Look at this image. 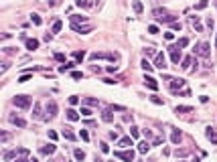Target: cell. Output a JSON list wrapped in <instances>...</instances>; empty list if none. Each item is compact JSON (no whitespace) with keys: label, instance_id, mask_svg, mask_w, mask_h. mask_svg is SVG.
Returning <instances> with one entry per match:
<instances>
[{"label":"cell","instance_id":"cell-27","mask_svg":"<svg viewBox=\"0 0 217 162\" xmlns=\"http://www.w3.org/2000/svg\"><path fill=\"white\" fill-rule=\"evenodd\" d=\"M134 10H136V12H138V14H140V12H142V4H140V2H138V0H136V2H134Z\"/></svg>","mask_w":217,"mask_h":162},{"label":"cell","instance_id":"cell-29","mask_svg":"<svg viewBox=\"0 0 217 162\" xmlns=\"http://www.w3.org/2000/svg\"><path fill=\"white\" fill-rule=\"evenodd\" d=\"M73 57H75V59H77V61H81V59H83V57H85V53H83V51H77V53H75V55H73Z\"/></svg>","mask_w":217,"mask_h":162},{"label":"cell","instance_id":"cell-22","mask_svg":"<svg viewBox=\"0 0 217 162\" xmlns=\"http://www.w3.org/2000/svg\"><path fill=\"white\" fill-rule=\"evenodd\" d=\"M75 158H77V160L81 162L83 158H85V152H83V150H75Z\"/></svg>","mask_w":217,"mask_h":162},{"label":"cell","instance_id":"cell-18","mask_svg":"<svg viewBox=\"0 0 217 162\" xmlns=\"http://www.w3.org/2000/svg\"><path fill=\"white\" fill-rule=\"evenodd\" d=\"M73 67H75V63H65V65H61V67H59V71H61V73H65V71H69V69H73Z\"/></svg>","mask_w":217,"mask_h":162},{"label":"cell","instance_id":"cell-44","mask_svg":"<svg viewBox=\"0 0 217 162\" xmlns=\"http://www.w3.org/2000/svg\"><path fill=\"white\" fill-rule=\"evenodd\" d=\"M102 152H110V146L108 144H102Z\"/></svg>","mask_w":217,"mask_h":162},{"label":"cell","instance_id":"cell-12","mask_svg":"<svg viewBox=\"0 0 217 162\" xmlns=\"http://www.w3.org/2000/svg\"><path fill=\"white\" fill-rule=\"evenodd\" d=\"M37 47H39V40H35V39H29V40H27V49H29V51H35Z\"/></svg>","mask_w":217,"mask_h":162},{"label":"cell","instance_id":"cell-41","mask_svg":"<svg viewBox=\"0 0 217 162\" xmlns=\"http://www.w3.org/2000/svg\"><path fill=\"white\" fill-rule=\"evenodd\" d=\"M152 101H154V103H158V105L162 103V99H160V97H156V95H152Z\"/></svg>","mask_w":217,"mask_h":162},{"label":"cell","instance_id":"cell-7","mask_svg":"<svg viewBox=\"0 0 217 162\" xmlns=\"http://www.w3.org/2000/svg\"><path fill=\"white\" fill-rule=\"evenodd\" d=\"M205 136L213 142V144H217V132L213 130V128H207V132H205Z\"/></svg>","mask_w":217,"mask_h":162},{"label":"cell","instance_id":"cell-16","mask_svg":"<svg viewBox=\"0 0 217 162\" xmlns=\"http://www.w3.org/2000/svg\"><path fill=\"white\" fill-rule=\"evenodd\" d=\"M185 112H193L191 105H176V114H185Z\"/></svg>","mask_w":217,"mask_h":162},{"label":"cell","instance_id":"cell-49","mask_svg":"<svg viewBox=\"0 0 217 162\" xmlns=\"http://www.w3.org/2000/svg\"><path fill=\"white\" fill-rule=\"evenodd\" d=\"M215 47H217V40H215Z\"/></svg>","mask_w":217,"mask_h":162},{"label":"cell","instance_id":"cell-31","mask_svg":"<svg viewBox=\"0 0 217 162\" xmlns=\"http://www.w3.org/2000/svg\"><path fill=\"white\" fill-rule=\"evenodd\" d=\"M85 103H87V105H97V99H91V97H85Z\"/></svg>","mask_w":217,"mask_h":162},{"label":"cell","instance_id":"cell-11","mask_svg":"<svg viewBox=\"0 0 217 162\" xmlns=\"http://www.w3.org/2000/svg\"><path fill=\"white\" fill-rule=\"evenodd\" d=\"M10 122H12V124H16L18 128H24V126H27V122L22 120V118H16V116H10Z\"/></svg>","mask_w":217,"mask_h":162},{"label":"cell","instance_id":"cell-1","mask_svg":"<svg viewBox=\"0 0 217 162\" xmlns=\"http://www.w3.org/2000/svg\"><path fill=\"white\" fill-rule=\"evenodd\" d=\"M31 101H33V99H31L29 95H16V97H14V105H16V108H22V110H27V108L31 105Z\"/></svg>","mask_w":217,"mask_h":162},{"label":"cell","instance_id":"cell-9","mask_svg":"<svg viewBox=\"0 0 217 162\" xmlns=\"http://www.w3.org/2000/svg\"><path fill=\"white\" fill-rule=\"evenodd\" d=\"M118 146H120V148H130V146H132V138H130V136L122 138V140L118 142Z\"/></svg>","mask_w":217,"mask_h":162},{"label":"cell","instance_id":"cell-26","mask_svg":"<svg viewBox=\"0 0 217 162\" xmlns=\"http://www.w3.org/2000/svg\"><path fill=\"white\" fill-rule=\"evenodd\" d=\"M33 116H35L37 120H39V118H43V116H41V105H39V103L35 105V114H33Z\"/></svg>","mask_w":217,"mask_h":162},{"label":"cell","instance_id":"cell-46","mask_svg":"<svg viewBox=\"0 0 217 162\" xmlns=\"http://www.w3.org/2000/svg\"><path fill=\"white\" fill-rule=\"evenodd\" d=\"M164 39H167V40H173V33H164Z\"/></svg>","mask_w":217,"mask_h":162},{"label":"cell","instance_id":"cell-33","mask_svg":"<svg viewBox=\"0 0 217 162\" xmlns=\"http://www.w3.org/2000/svg\"><path fill=\"white\" fill-rule=\"evenodd\" d=\"M71 20H73V22H77V20H85V16H79V14H73V16H71Z\"/></svg>","mask_w":217,"mask_h":162},{"label":"cell","instance_id":"cell-28","mask_svg":"<svg viewBox=\"0 0 217 162\" xmlns=\"http://www.w3.org/2000/svg\"><path fill=\"white\" fill-rule=\"evenodd\" d=\"M61 31V20H57L55 24H53V33H59Z\"/></svg>","mask_w":217,"mask_h":162},{"label":"cell","instance_id":"cell-19","mask_svg":"<svg viewBox=\"0 0 217 162\" xmlns=\"http://www.w3.org/2000/svg\"><path fill=\"white\" fill-rule=\"evenodd\" d=\"M138 150H140L142 154H144V152H148V150H150V146H148V142H140V144H138Z\"/></svg>","mask_w":217,"mask_h":162},{"label":"cell","instance_id":"cell-6","mask_svg":"<svg viewBox=\"0 0 217 162\" xmlns=\"http://www.w3.org/2000/svg\"><path fill=\"white\" fill-rule=\"evenodd\" d=\"M144 83H146L150 89H158V83H156V79H152L150 75H146V77H144Z\"/></svg>","mask_w":217,"mask_h":162},{"label":"cell","instance_id":"cell-40","mask_svg":"<svg viewBox=\"0 0 217 162\" xmlns=\"http://www.w3.org/2000/svg\"><path fill=\"white\" fill-rule=\"evenodd\" d=\"M108 71H110V73H114V71H118V65H110V67H108Z\"/></svg>","mask_w":217,"mask_h":162},{"label":"cell","instance_id":"cell-30","mask_svg":"<svg viewBox=\"0 0 217 162\" xmlns=\"http://www.w3.org/2000/svg\"><path fill=\"white\" fill-rule=\"evenodd\" d=\"M69 103H71V105L79 103V97H77V95H71V97H69Z\"/></svg>","mask_w":217,"mask_h":162},{"label":"cell","instance_id":"cell-38","mask_svg":"<svg viewBox=\"0 0 217 162\" xmlns=\"http://www.w3.org/2000/svg\"><path fill=\"white\" fill-rule=\"evenodd\" d=\"M144 55H154V49H152V47H148V49H144Z\"/></svg>","mask_w":217,"mask_h":162},{"label":"cell","instance_id":"cell-3","mask_svg":"<svg viewBox=\"0 0 217 162\" xmlns=\"http://www.w3.org/2000/svg\"><path fill=\"white\" fill-rule=\"evenodd\" d=\"M195 53L201 55V57H209V43H201V45H197Z\"/></svg>","mask_w":217,"mask_h":162},{"label":"cell","instance_id":"cell-17","mask_svg":"<svg viewBox=\"0 0 217 162\" xmlns=\"http://www.w3.org/2000/svg\"><path fill=\"white\" fill-rule=\"evenodd\" d=\"M191 22H193V27H195L199 33L203 31V27H201V22H199V18H197V16H193V18H191Z\"/></svg>","mask_w":217,"mask_h":162},{"label":"cell","instance_id":"cell-10","mask_svg":"<svg viewBox=\"0 0 217 162\" xmlns=\"http://www.w3.org/2000/svg\"><path fill=\"white\" fill-rule=\"evenodd\" d=\"M47 114H49V118H53V116L57 114V103H53V101H51V103L47 105Z\"/></svg>","mask_w":217,"mask_h":162},{"label":"cell","instance_id":"cell-32","mask_svg":"<svg viewBox=\"0 0 217 162\" xmlns=\"http://www.w3.org/2000/svg\"><path fill=\"white\" fill-rule=\"evenodd\" d=\"M130 136H132V138H138V128L132 126V128H130Z\"/></svg>","mask_w":217,"mask_h":162},{"label":"cell","instance_id":"cell-21","mask_svg":"<svg viewBox=\"0 0 217 162\" xmlns=\"http://www.w3.org/2000/svg\"><path fill=\"white\" fill-rule=\"evenodd\" d=\"M207 4H209L207 0H201V2H197V4H195V8H197V10H203V8H205Z\"/></svg>","mask_w":217,"mask_h":162},{"label":"cell","instance_id":"cell-13","mask_svg":"<svg viewBox=\"0 0 217 162\" xmlns=\"http://www.w3.org/2000/svg\"><path fill=\"white\" fill-rule=\"evenodd\" d=\"M67 118H69L71 122H77L79 120V114H77L75 110H67Z\"/></svg>","mask_w":217,"mask_h":162},{"label":"cell","instance_id":"cell-39","mask_svg":"<svg viewBox=\"0 0 217 162\" xmlns=\"http://www.w3.org/2000/svg\"><path fill=\"white\" fill-rule=\"evenodd\" d=\"M83 77V73H79V71H73V79H81Z\"/></svg>","mask_w":217,"mask_h":162},{"label":"cell","instance_id":"cell-35","mask_svg":"<svg viewBox=\"0 0 217 162\" xmlns=\"http://www.w3.org/2000/svg\"><path fill=\"white\" fill-rule=\"evenodd\" d=\"M79 136H81V140H85V142L89 140V136H87V132H85V130H81V132H79Z\"/></svg>","mask_w":217,"mask_h":162},{"label":"cell","instance_id":"cell-25","mask_svg":"<svg viewBox=\"0 0 217 162\" xmlns=\"http://www.w3.org/2000/svg\"><path fill=\"white\" fill-rule=\"evenodd\" d=\"M142 69H144V71H152V65H150V63L144 59V61H142Z\"/></svg>","mask_w":217,"mask_h":162},{"label":"cell","instance_id":"cell-34","mask_svg":"<svg viewBox=\"0 0 217 162\" xmlns=\"http://www.w3.org/2000/svg\"><path fill=\"white\" fill-rule=\"evenodd\" d=\"M148 33H150V35H156V33H158V27H154V24L148 27Z\"/></svg>","mask_w":217,"mask_h":162},{"label":"cell","instance_id":"cell-4","mask_svg":"<svg viewBox=\"0 0 217 162\" xmlns=\"http://www.w3.org/2000/svg\"><path fill=\"white\" fill-rule=\"evenodd\" d=\"M116 156H118V158H122V160H126V162H132V160H134V152H132V150L116 152Z\"/></svg>","mask_w":217,"mask_h":162},{"label":"cell","instance_id":"cell-2","mask_svg":"<svg viewBox=\"0 0 217 162\" xmlns=\"http://www.w3.org/2000/svg\"><path fill=\"white\" fill-rule=\"evenodd\" d=\"M154 67H156V69H160V71H164V69H167V59H164V55H162V53H156Z\"/></svg>","mask_w":217,"mask_h":162},{"label":"cell","instance_id":"cell-47","mask_svg":"<svg viewBox=\"0 0 217 162\" xmlns=\"http://www.w3.org/2000/svg\"><path fill=\"white\" fill-rule=\"evenodd\" d=\"M14 162H29L27 158H18V160H14Z\"/></svg>","mask_w":217,"mask_h":162},{"label":"cell","instance_id":"cell-20","mask_svg":"<svg viewBox=\"0 0 217 162\" xmlns=\"http://www.w3.org/2000/svg\"><path fill=\"white\" fill-rule=\"evenodd\" d=\"M102 120H104V122H112V120H114L112 112H104V114H102Z\"/></svg>","mask_w":217,"mask_h":162},{"label":"cell","instance_id":"cell-45","mask_svg":"<svg viewBox=\"0 0 217 162\" xmlns=\"http://www.w3.org/2000/svg\"><path fill=\"white\" fill-rule=\"evenodd\" d=\"M173 29L174 31H181V22H173Z\"/></svg>","mask_w":217,"mask_h":162},{"label":"cell","instance_id":"cell-23","mask_svg":"<svg viewBox=\"0 0 217 162\" xmlns=\"http://www.w3.org/2000/svg\"><path fill=\"white\" fill-rule=\"evenodd\" d=\"M187 45H189V39H181V40H178V43H176V45H174V47H178V49H183V47H187Z\"/></svg>","mask_w":217,"mask_h":162},{"label":"cell","instance_id":"cell-36","mask_svg":"<svg viewBox=\"0 0 217 162\" xmlns=\"http://www.w3.org/2000/svg\"><path fill=\"white\" fill-rule=\"evenodd\" d=\"M31 18H33V22H35V24H41V18H39V14H33Z\"/></svg>","mask_w":217,"mask_h":162},{"label":"cell","instance_id":"cell-8","mask_svg":"<svg viewBox=\"0 0 217 162\" xmlns=\"http://www.w3.org/2000/svg\"><path fill=\"white\" fill-rule=\"evenodd\" d=\"M61 134H63V138H67V140H75V134L71 132V128H69V126H65Z\"/></svg>","mask_w":217,"mask_h":162},{"label":"cell","instance_id":"cell-42","mask_svg":"<svg viewBox=\"0 0 217 162\" xmlns=\"http://www.w3.org/2000/svg\"><path fill=\"white\" fill-rule=\"evenodd\" d=\"M49 138H51V140H57V134H55L53 130H49Z\"/></svg>","mask_w":217,"mask_h":162},{"label":"cell","instance_id":"cell-14","mask_svg":"<svg viewBox=\"0 0 217 162\" xmlns=\"http://www.w3.org/2000/svg\"><path fill=\"white\" fill-rule=\"evenodd\" d=\"M41 152H43V154H53V152H55V144H49V146H43V148H41Z\"/></svg>","mask_w":217,"mask_h":162},{"label":"cell","instance_id":"cell-43","mask_svg":"<svg viewBox=\"0 0 217 162\" xmlns=\"http://www.w3.org/2000/svg\"><path fill=\"white\" fill-rule=\"evenodd\" d=\"M81 116H91V112H89L87 108H83V110H81Z\"/></svg>","mask_w":217,"mask_h":162},{"label":"cell","instance_id":"cell-24","mask_svg":"<svg viewBox=\"0 0 217 162\" xmlns=\"http://www.w3.org/2000/svg\"><path fill=\"white\" fill-rule=\"evenodd\" d=\"M181 142V132H173V144H178Z\"/></svg>","mask_w":217,"mask_h":162},{"label":"cell","instance_id":"cell-48","mask_svg":"<svg viewBox=\"0 0 217 162\" xmlns=\"http://www.w3.org/2000/svg\"><path fill=\"white\" fill-rule=\"evenodd\" d=\"M33 162H39V160H33Z\"/></svg>","mask_w":217,"mask_h":162},{"label":"cell","instance_id":"cell-5","mask_svg":"<svg viewBox=\"0 0 217 162\" xmlns=\"http://www.w3.org/2000/svg\"><path fill=\"white\" fill-rule=\"evenodd\" d=\"M171 59H173L174 65H178V61H181V49L178 47H171Z\"/></svg>","mask_w":217,"mask_h":162},{"label":"cell","instance_id":"cell-15","mask_svg":"<svg viewBox=\"0 0 217 162\" xmlns=\"http://www.w3.org/2000/svg\"><path fill=\"white\" fill-rule=\"evenodd\" d=\"M191 63H193V57H187V59L183 61V65H181V67H183L185 71H189V69H191Z\"/></svg>","mask_w":217,"mask_h":162},{"label":"cell","instance_id":"cell-37","mask_svg":"<svg viewBox=\"0 0 217 162\" xmlns=\"http://www.w3.org/2000/svg\"><path fill=\"white\" fill-rule=\"evenodd\" d=\"M55 59H57V61H65V55H63V53H55Z\"/></svg>","mask_w":217,"mask_h":162}]
</instances>
